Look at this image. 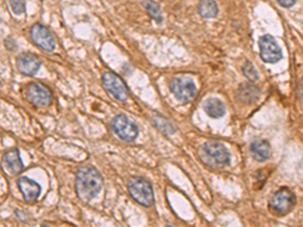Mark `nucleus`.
Listing matches in <instances>:
<instances>
[{
    "label": "nucleus",
    "instance_id": "a211bd4d",
    "mask_svg": "<svg viewBox=\"0 0 303 227\" xmlns=\"http://www.w3.org/2000/svg\"><path fill=\"white\" fill-rule=\"evenodd\" d=\"M147 12L149 13V15L158 24H161L163 22V17L160 13V6L159 4H157L156 2L153 1H148L146 3H144Z\"/></svg>",
    "mask_w": 303,
    "mask_h": 227
},
{
    "label": "nucleus",
    "instance_id": "1a4fd4ad",
    "mask_svg": "<svg viewBox=\"0 0 303 227\" xmlns=\"http://www.w3.org/2000/svg\"><path fill=\"white\" fill-rule=\"evenodd\" d=\"M259 47L261 58L265 63L274 64L283 58L280 47L278 46L276 39L270 34H265L260 37Z\"/></svg>",
    "mask_w": 303,
    "mask_h": 227
},
{
    "label": "nucleus",
    "instance_id": "4be33fe9",
    "mask_svg": "<svg viewBox=\"0 0 303 227\" xmlns=\"http://www.w3.org/2000/svg\"><path fill=\"white\" fill-rule=\"evenodd\" d=\"M4 45H5V48L11 52H14L17 50V44L15 39L11 36H8L4 39Z\"/></svg>",
    "mask_w": 303,
    "mask_h": 227
},
{
    "label": "nucleus",
    "instance_id": "39448f33",
    "mask_svg": "<svg viewBox=\"0 0 303 227\" xmlns=\"http://www.w3.org/2000/svg\"><path fill=\"white\" fill-rule=\"evenodd\" d=\"M104 89L118 101H126L129 98V89L124 80L113 72H105L102 75Z\"/></svg>",
    "mask_w": 303,
    "mask_h": 227
},
{
    "label": "nucleus",
    "instance_id": "412c9836",
    "mask_svg": "<svg viewBox=\"0 0 303 227\" xmlns=\"http://www.w3.org/2000/svg\"><path fill=\"white\" fill-rule=\"evenodd\" d=\"M9 5L14 14L19 15L26 11V2L25 1H10Z\"/></svg>",
    "mask_w": 303,
    "mask_h": 227
},
{
    "label": "nucleus",
    "instance_id": "2eb2a0df",
    "mask_svg": "<svg viewBox=\"0 0 303 227\" xmlns=\"http://www.w3.org/2000/svg\"><path fill=\"white\" fill-rule=\"evenodd\" d=\"M251 154L256 161L264 162L271 157V147L266 140H255L250 147Z\"/></svg>",
    "mask_w": 303,
    "mask_h": 227
},
{
    "label": "nucleus",
    "instance_id": "9d476101",
    "mask_svg": "<svg viewBox=\"0 0 303 227\" xmlns=\"http://www.w3.org/2000/svg\"><path fill=\"white\" fill-rule=\"evenodd\" d=\"M112 129L124 141H134L138 135V128L125 115H117L112 120Z\"/></svg>",
    "mask_w": 303,
    "mask_h": 227
},
{
    "label": "nucleus",
    "instance_id": "ddd939ff",
    "mask_svg": "<svg viewBox=\"0 0 303 227\" xmlns=\"http://www.w3.org/2000/svg\"><path fill=\"white\" fill-rule=\"evenodd\" d=\"M3 162L6 170L12 175H19L25 170V164L22 160L18 149H11L4 154Z\"/></svg>",
    "mask_w": 303,
    "mask_h": 227
},
{
    "label": "nucleus",
    "instance_id": "20e7f679",
    "mask_svg": "<svg viewBox=\"0 0 303 227\" xmlns=\"http://www.w3.org/2000/svg\"><path fill=\"white\" fill-rule=\"evenodd\" d=\"M129 192L138 204L145 207H150L154 204L155 198L152 185L143 178H133L130 181Z\"/></svg>",
    "mask_w": 303,
    "mask_h": 227
},
{
    "label": "nucleus",
    "instance_id": "5701e85b",
    "mask_svg": "<svg viewBox=\"0 0 303 227\" xmlns=\"http://www.w3.org/2000/svg\"><path fill=\"white\" fill-rule=\"evenodd\" d=\"M278 3H279L281 6H283V7H291V6H293V5L296 3V1H295V0H292V1H289V0H287V1L279 0Z\"/></svg>",
    "mask_w": 303,
    "mask_h": 227
},
{
    "label": "nucleus",
    "instance_id": "6ab92c4d",
    "mask_svg": "<svg viewBox=\"0 0 303 227\" xmlns=\"http://www.w3.org/2000/svg\"><path fill=\"white\" fill-rule=\"evenodd\" d=\"M243 73L244 75L251 81V82H255L259 79V74L257 72V70L255 69V67L253 64L249 61H247L244 65H243Z\"/></svg>",
    "mask_w": 303,
    "mask_h": 227
},
{
    "label": "nucleus",
    "instance_id": "aec40b11",
    "mask_svg": "<svg viewBox=\"0 0 303 227\" xmlns=\"http://www.w3.org/2000/svg\"><path fill=\"white\" fill-rule=\"evenodd\" d=\"M154 123L159 130L163 132H166L168 134L175 132V129L172 127V125L169 122L168 120H165L163 117L156 116L154 118Z\"/></svg>",
    "mask_w": 303,
    "mask_h": 227
},
{
    "label": "nucleus",
    "instance_id": "f257e3e1",
    "mask_svg": "<svg viewBox=\"0 0 303 227\" xmlns=\"http://www.w3.org/2000/svg\"><path fill=\"white\" fill-rule=\"evenodd\" d=\"M103 187L100 173L91 166H85L78 170L75 179L76 193L79 199L85 203L94 199Z\"/></svg>",
    "mask_w": 303,
    "mask_h": 227
},
{
    "label": "nucleus",
    "instance_id": "f03ea898",
    "mask_svg": "<svg viewBox=\"0 0 303 227\" xmlns=\"http://www.w3.org/2000/svg\"><path fill=\"white\" fill-rule=\"evenodd\" d=\"M199 157L206 166L213 169L225 168L231 162V155L227 148L215 140L206 141L199 150Z\"/></svg>",
    "mask_w": 303,
    "mask_h": 227
},
{
    "label": "nucleus",
    "instance_id": "f3484780",
    "mask_svg": "<svg viewBox=\"0 0 303 227\" xmlns=\"http://www.w3.org/2000/svg\"><path fill=\"white\" fill-rule=\"evenodd\" d=\"M198 12L204 18H214L218 13V7L214 1H202L198 5Z\"/></svg>",
    "mask_w": 303,
    "mask_h": 227
},
{
    "label": "nucleus",
    "instance_id": "dca6fc26",
    "mask_svg": "<svg viewBox=\"0 0 303 227\" xmlns=\"http://www.w3.org/2000/svg\"><path fill=\"white\" fill-rule=\"evenodd\" d=\"M204 111L212 118L223 117L226 113L225 104L217 98H209L203 104Z\"/></svg>",
    "mask_w": 303,
    "mask_h": 227
},
{
    "label": "nucleus",
    "instance_id": "9b49d317",
    "mask_svg": "<svg viewBox=\"0 0 303 227\" xmlns=\"http://www.w3.org/2000/svg\"><path fill=\"white\" fill-rule=\"evenodd\" d=\"M15 63H16L17 70L23 75L30 76V77L34 76L38 72L41 65H42L37 56L33 53H30V52L21 54L16 58Z\"/></svg>",
    "mask_w": 303,
    "mask_h": 227
},
{
    "label": "nucleus",
    "instance_id": "7ed1b4c3",
    "mask_svg": "<svg viewBox=\"0 0 303 227\" xmlns=\"http://www.w3.org/2000/svg\"><path fill=\"white\" fill-rule=\"evenodd\" d=\"M295 202V195L289 188L284 187L278 190L270 199V210L275 215L284 216L293 209Z\"/></svg>",
    "mask_w": 303,
    "mask_h": 227
},
{
    "label": "nucleus",
    "instance_id": "0eeeda50",
    "mask_svg": "<svg viewBox=\"0 0 303 227\" xmlns=\"http://www.w3.org/2000/svg\"><path fill=\"white\" fill-rule=\"evenodd\" d=\"M26 98L35 107H47L53 101V93L45 84L32 82L27 86Z\"/></svg>",
    "mask_w": 303,
    "mask_h": 227
},
{
    "label": "nucleus",
    "instance_id": "4468645a",
    "mask_svg": "<svg viewBox=\"0 0 303 227\" xmlns=\"http://www.w3.org/2000/svg\"><path fill=\"white\" fill-rule=\"evenodd\" d=\"M260 97V89L254 84H241L236 91V98L243 104L255 103Z\"/></svg>",
    "mask_w": 303,
    "mask_h": 227
},
{
    "label": "nucleus",
    "instance_id": "423d86ee",
    "mask_svg": "<svg viewBox=\"0 0 303 227\" xmlns=\"http://www.w3.org/2000/svg\"><path fill=\"white\" fill-rule=\"evenodd\" d=\"M170 90L179 101L183 103L190 102L196 96L197 90L193 80L189 77H177L170 83Z\"/></svg>",
    "mask_w": 303,
    "mask_h": 227
},
{
    "label": "nucleus",
    "instance_id": "f8f14e48",
    "mask_svg": "<svg viewBox=\"0 0 303 227\" xmlns=\"http://www.w3.org/2000/svg\"><path fill=\"white\" fill-rule=\"evenodd\" d=\"M17 186L19 191L24 196V199L28 203H34L35 202L42 192L41 185L34 180L28 178V177H22L17 181Z\"/></svg>",
    "mask_w": 303,
    "mask_h": 227
},
{
    "label": "nucleus",
    "instance_id": "6e6552de",
    "mask_svg": "<svg viewBox=\"0 0 303 227\" xmlns=\"http://www.w3.org/2000/svg\"><path fill=\"white\" fill-rule=\"evenodd\" d=\"M31 38L34 45L47 53L56 49V39L51 31L42 24H35L31 29Z\"/></svg>",
    "mask_w": 303,
    "mask_h": 227
}]
</instances>
